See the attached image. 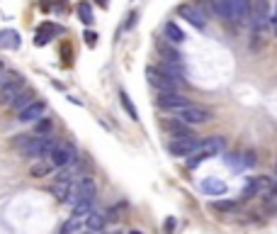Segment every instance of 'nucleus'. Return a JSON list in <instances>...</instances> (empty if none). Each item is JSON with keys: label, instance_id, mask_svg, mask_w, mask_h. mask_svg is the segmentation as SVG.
<instances>
[{"label": "nucleus", "instance_id": "obj_40", "mask_svg": "<svg viewBox=\"0 0 277 234\" xmlns=\"http://www.w3.org/2000/svg\"><path fill=\"white\" fill-rule=\"evenodd\" d=\"M129 234H141V232H139V229H132V232H129Z\"/></svg>", "mask_w": 277, "mask_h": 234}, {"label": "nucleus", "instance_id": "obj_16", "mask_svg": "<svg viewBox=\"0 0 277 234\" xmlns=\"http://www.w3.org/2000/svg\"><path fill=\"white\" fill-rule=\"evenodd\" d=\"M163 39H168L170 44H182L185 39H188V34L182 32V27H177L173 20H168L163 24Z\"/></svg>", "mask_w": 277, "mask_h": 234}, {"label": "nucleus", "instance_id": "obj_10", "mask_svg": "<svg viewBox=\"0 0 277 234\" xmlns=\"http://www.w3.org/2000/svg\"><path fill=\"white\" fill-rule=\"evenodd\" d=\"M177 15L182 17V20H188L192 27H197V30H204L207 27V17H204V12L202 8L197 5H192V3H185V5H177Z\"/></svg>", "mask_w": 277, "mask_h": 234}, {"label": "nucleus", "instance_id": "obj_13", "mask_svg": "<svg viewBox=\"0 0 277 234\" xmlns=\"http://www.w3.org/2000/svg\"><path fill=\"white\" fill-rule=\"evenodd\" d=\"M197 146H200V139H197V137H192V139H170V142H168V151L173 156H185V159H188Z\"/></svg>", "mask_w": 277, "mask_h": 234}, {"label": "nucleus", "instance_id": "obj_17", "mask_svg": "<svg viewBox=\"0 0 277 234\" xmlns=\"http://www.w3.org/2000/svg\"><path fill=\"white\" fill-rule=\"evenodd\" d=\"M200 188H202V193H207V195H226V193H229L226 183H224L222 178H214V176L202 180Z\"/></svg>", "mask_w": 277, "mask_h": 234}, {"label": "nucleus", "instance_id": "obj_5", "mask_svg": "<svg viewBox=\"0 0 277 234\" xmlns=\"http://www.w3.org/2000/svg\"><path fill=\"white\" fill-rule=\"evenodd\" d=\"M158 105H161L163 110L177 112V110H182V108H190L192 100H190L188 95L177 93V90H163V93H158Z\"/></svg>", "mask_w": 277, "mask_h": 234}, {"label": "nucleus", "instance_id": "obj_20", "mask_svg": "<svg viewBox=\"0 0 277 234\" xmlns=\"http://www.w3.org/2000/svg\"><path fill=\"white\" fill-rule=\"evenodd\" d=\"M204 3H207V8H209L217 17L229 20V5H231V0H204Z\"/></svg>", "mask_w": 277, "mask_h": 234}, {"label": "nucleus", "instance_id": "obj_7", "mask_svg": "<svg viewBox=\"0 0 277 234\" xmlns=\"http://www.w3.org/2000/svg\"><path fill=\"white\" fill-rule=\"evenodd\" d=\"M177 120H182L185 124H202V122H209L211 120V110L207 108H200V105H190V108H182V110L175 112Z\"/></svg>", "mask_w": 277, "mask_h": 234}, {"label": "nucleus", "instance_id": "obj_24", "mask_svg": "<svg viewBox=\"0 0 277 234\" xmlns=\"http://www.w3.org/2000/svg\"><path fill=\"white\" fill-rule=\"evenodd\" d=\"M76 12H78V17H80V22H83V24H93V22H95V17H93V8H90L88 0H80V3H78V8H76Z\"/></svg>", "mask_w": 277, "mask_h": 234}, {"label": "nucleus", "instance_id": "obj_35", "mask_svg": "<svg viewBox=\"0 0 277 234\" xmlns=\"http://www.w3.org/2000/svg\"><path fill=\"white\" fill-rule=\"evenodd\" d=\"M61 56H64V64H71V44H64L61 46Z\"/></svg>", "mask_w": 277, "mask_h": 234}, {"label": "nucleus", "instance_id": "obj_11", "mask_svg": "<svg viewBox=\"0 0 277 234\" xmlns=\"http://www.w3.org/2000/svg\"><path fill=\"white\" fill-rule=\"evenodd\" d=\"M146 78H148V83L153 86L158 93H163V90H175L177 88V83L175 81H170V78L161 71V68H156V66H146Z\"/></svg>", "mask_w": 277, "mask_h": 234}, {"label": "nucleus", "instance_id": "obj_14", "mask_svg": "<svg viewBox=\"0 0 277 234\" xmlns=\"http://www.w3.org/2000/svg\"><path fill=\"white\" fill-rule=\"evenodd\" d=\"M44 110H46L44 100H32L24 110L17 112V120H20V122H34V120H39V117L44 115Z\"/></svg>", "mask_w": 277, "mask_h": 234}, {"label": "nucleus", "instance_id": "obj_12", "mask_svg": "<svg viewBox=\"0 0 277 234\" xmlns=\"http://www.w3.org/2000/svg\"><path fill=\"white\" fill-rule=\"evenodd\" d=\"M64 32V27H58L56 22H42L39 27H37V32H34V46H44L49 44L51 39H56V34Z\"/></svg>", "mask_w": 277, "mask_h": 234}, {"label": "nucleus", "instance_id": "obj_34", "mask_svg": "<svg viewBox=\"0 0 277 234\" xmlns=\"http://www.w3.org/2000/svg\"><path fill=\"white\" fill-rule=\"evenodd\" d=\"M83 39H85V44H88V46H95V44H98V34L90 32V30L83 34Z\"/></svg>", "mask_w": 277, "mask_h": 234}, {"label": "nucleus", "instance_id": "obj_42", "mask_svg": "<svg viewBox=\"0 0 277 234\" xmlns=\"http://www.w3.org/2000/svg\"><path fill=\"white\" fill-rule=\"evenodd\" d=\"M275 176H277V161H275Z\"/></svg>", "mask_w": 277, "mask_h": 234}, {"label": "nucleus", "instance_id": "obj_2", "mask_svg": "<svg viewBox=\"0 0 277 234\" xmlns=\"http://www.w3.org/2000/svg\"><path fill=\"white\" fill-rule=\"evenodd\" d=\"M54 144H56V139L51 134H34L32 139H29V144L22 149V154L27 159H42V156H49Z\"/></svg>", "mask_w": 277, "mask_h": 234}, {"label": "nucleus", "instance_id": "obj_1", "mask_svg": "<svg viewBox=\"0 0 277 234\" xmlns=\"http://www.w3.org/2000/svg\"><path fill=\"white\" fill-rule=\"evenodd\" d=\"M224 149H226L224 137H209V139L200 142V146H197V149L188 156V166L190 168H197L200 164L209 161V159H214V156H222Z\"/></svg>", "mask_w": 277, "mask_h": 234}, {"label": "nucleus", "instance_id": "obj_3", "mask_svg": "<svg viewBox=\"0 0 277 234\" xmlns=\"http://www.w3.org/2000/svg\"><path fill=\"white\" fill-rule=\"evenodd\" d=\"M49 164L54 168H66L71 164H76V146L68 144V142L54 144V149L49 151Z\"/></svg>", "mask_w": 277, "mask_h": 234}, {"label": "nucleus", "instance_id": "obj_41", "mask_svg": "<svg viewBox=\"0 0 277 234\" xmlns=\"http://www.w3.org/2000/svg\"><path fill=\"white\" fill-rule=\"evenodd\" d=\"M105 234H122V232H105Z\"/></svg>", "mask_w": 277, "mask_h": 234}, {"label": "nucleus", "instance_id": "obj_38", "mask_svg": "<svg viewBox=\"0 0 277 234\" xmlns=\"http://www.w3.org/2000/svg\"><path fill=\"white\" fill-rule=\"evenodd\" d=\"M270 24H272V27H275V32H277V5H275V12H272V15H270Z\"/></svg>", "mask_w": 277, "mask_h": 234}, {"label": "nucleus", "instance_id": "obj_32", "mask_svg": "<svg viewBox=\"0 0 277 234\" xmlns=\"http://www.w3.org/2000/svg\"><path fill=\"white\" fill-rule=\"evenodd\" d=\"M258 195V183H255V176L253 178H248L245 180V186H243V193H241V198L243 200H251V198H255Z\"/></svg>", "mask_w": 277, "mask_h": 234}, {"label": "nucleus", "instance_id": "obj_9", "mask_svg": "<svg viewBox=\"0 0 277 234\" xmlns=\"http://www.w3.org/2000/svg\"><path fill=\"white\" fill-rule=\"evenodd\" d=\"M251 8H253V3L251 0H231V5H229V20L233 24H251Z\"/></svg>", "mask_w": 277, "mask_h": 234}, {"label": "nucleus", "instance_id": "obj_37", "mask_svg": "<svg viewBox=\"0 0 277 234\" xmlns=\"http://www.w3.org/2000/svg\"><path fill=\"white\" fill-rule=\"evenodd\" d=\"M54 10H58V12L66 10V0H56V3H54Z\"/></svg>", "mask_w": 277, "mask_h": 234}, {"label": "nucleus", "instance_id": "obj_43", "mask_svg": "<svg viewBox=\"0 0 277 234\" xmlns=\"http://www.w3.org/2000/svg\"><path fill=\"white\" fill-rule=\"evenodd\" d=\"M0 71H3V64H0Z\"/></svg>", "mask_w": 277, "mask_h": 234}, {"label": "nucleus", "instance_id": "obj_18", "mask_svg": "<svg viewBox=\"0 0 277 234\" xmlns=\"http://www.w3.org/2000/svg\"><path fill=\"white\" fill-rule=\"evenodd\" d=\"M22 37L17 30H0V49H20Z\"/></svg>", "mask_w": 277, "mask_h": 234}, {"label": "nucleus", "instance_id": "obj_26", "mask_svg": "<svg viewBox=\"0 0 277 234\" xmlns=\"http://www.w3.org/2000/svg\"><path fill=\"white\" fill-rule=\"evenodd\" d=\"M29 102H32V93H27V90H20V93H17V95H15V98H12L10 102H8V105H10L12 110H24V108H27V105H29Z\"/></svg>", "mask_w": 277, "mask_h": 234}, {"label": "nucleus", "instance_id": "obj_8", "mask_svg": "<svg viewBox=\"0 0 277 234\" xmlns=\"http://www.w3.org/2000/svg\"><path fill=\"white\" fill-rule=\"evenodd\" d=\"M161 129L168 132V137H173V139H192V137H197V134L190 129V124H185L182 120H177V117L161 120Z\"/></svg>", "mask_w": 277, "mask_h": 234}, {"label": "nucleus", "instance_id": "obj_6", "mask_svg": "<svg viewBox=\"0 0 277 234\" xmlns=\"http://www.w3.org/2000/svg\"><path fill=\"white\" fill-rule=\"evenodd\" d=\"M24 88V78L20 73H10V76H5L0 81V102L3 105H8V102Z\"/></svg>", "mask_w": 277, "mask_h": 234}, {"label": "nucleus", "instance_id": "obj_27", "mask_svg": "<svg viewBox=\"0 0 277 234\" xmlns=\"http://www.w3.org/2000/svg\"><path fill=\"white\" fill-rule=\"evenodd\" d=\"M119 102H122V108L127 110V115H129L132 120H139V110H136V105L132 102V98H129L127 90H119Z\"/></svg>", "mask_w": 277, "mask_h": 234}, {"label": "nucleus", "instance_id": "obj_15", "mask_svg": "<svg viewBox=\"0 0 277 234\" xmlns=\"http://www.w3.org/2000/svg\"><path fill=\"white\" fill-rule=\"evenodd\" d=\"M224 161H226L231 168H236V171H243V168L255 164V154L253 151H245V154H226L224 156Z\"/></svg>", "mask_w": 277, "mask_h": 234}, {"label": "nucleus", "instance_id": "obj_28", "mask_svg": "<svg viewBox=\"0 0 277 234\" xmlns=\"http://www.w3.org/2000/svg\"><path fill=\"white\" fill-rule=\"evenodd\" d=\"M93 202H95V200H88V198H85V200H80V202H76V205H73V217L85 220L90 212H93Z\"/></svg>", "mask_w": 277, "mask_h": 234}, {"label": "nucleus", "instance_id": "obj_4", "mask_svg": "<svg viewBox=\"0 0 277 234\" xmlns=\"http://www.w3.org/2000/svg\"><path fill=\"white\" fill-rule=\"evenodd\" d=\"M251 27L255 34H263L270 27V5L267 0H255L251 8Z\"/></svg>", "mask_w": 277, "mask_h": 234}, {"label": "nucleus", "instance_id": "obj_23", "mask_svg": "<svg viewBox=\"0 0 277 234\" xmlns=\"http://www.w3.org/2000/svg\"><path fill=\"white\" fill-rule=\"evenodd\" d=\"M51 164L49 161H42V159H37V164H32V168H29V176L32 178H44V176H49L51 173Z\"/></svg>", "mask_w": 277, "mask_h": 234}, {"label": "nucleus", "instance_id": "obj_25", "mask_svg": "<svg viewBox=\"0 0 277 234\" xmlns=\"http://www.w3.org/2000/svg\"><path fill=\"white\" fill-rule=\"evenodd\" d=\"M263 207H265L267 212L277 215V183H272V188L263 195Z\"/></svg>", "mask_w": 277, "mask_h": 234}, {"label": "nucleus", "instance_id": "obj_31", "mask_svg": "<svg viewBox=\"0 0 277 234\" xmlns=\"http://www.w3.org/2000/svg\"><path fill=\"white\" fill-rule=\"evenodd\" d=\"M80 224H83V220H78V217H71L68 222L61 224V229H58V234H76L78 229H80Z\"/></svg>", "mask_w": 277, "mask_h": 234}, {"label": "nucleus", "instance_id": "obj_29", "mask_svg": "<svg viewBox=\"0 0 277 234\" xmlns=\"http://www.w3.org/2000/svg\"><path fill=\"white\" fill-rule=\"evenodd\" d=\"M71 183H73V180H56L54 186H51V193H54L58 200H66L68 190H71Z\"/></svg>", "mask_w": 277, "mask_h": 234}, {"label": "nucleus", "instance_id": "obj_39", "mask_svg": "<svg viewBox=\"0 0 277 234\" xmlns=\"http://www.w3.org/2000/svg\"><path fill=\"white\" fill-rule=\"evenodd\" d=\"M95 3H98L100 8H107V5H110V0H95Z\"/></svg>", "mask_w": 277, "mask_h": 234}, {"label": "nucleus", "instance_id": "obj_33", "mask_svg": "<svg viewBox=\"0 0 277 234\" xmlns=\"http://www.w3.org/2000/svg\"><path fill=\"white\" fill-rule=\"evenodd\" d=\"M51 120H39L37 122V127H34V134H51Z\"/></svg>", "mask_w": 277, "mask_h": 234}, {"label": "nucleus", "instance_id": "obj_30", "mask_svg": "<svg viewBox=\"0 0 277 234\" xmlns=\"http://www.w3.org/2000/svg\"><path fill=\"white\" fill-rule=\"evenodd\" d=\"M211 210H217V212H236V210H238V200H214V202H211Z\"/></svg>", "mask_w": 277, "mask_h": 234}, {"label": "nucleus", "instance_id": "obj_36", "mask_svg": "<svg viewBox=\"0 0 277 234\" xmlns=\"http://www.w3.org/2000/svg\"><path fill=\"white\" fill-rule=\"evenodd\" d=\"M136 20H139V12L134 10L132 15H129V22H127V30H129V27H134V24H136Z\"/></svg>", "mask_w": 277, "mask_h": 234}, {"label": "nucleus", "instance_id": "obj_21", "mask_svg": "<svg viewBox=\"0 0 277 234\" xmlns=\"http://www.w3.org/2000/svg\"><path fill=\"white\" fill-rule=\"evenodd\" d=\"M105 222H107V217H105L102 212H95V210L85 217V227H88L90 232H102V229H105Z\"/></svg>", "mask_w": 277, "mask_h": 234}, {"label": "nucleus", "instance_id": "obj_19", "mask_svg": "<svg viewBox=\"0 0 277 234\" xmlns=\"http://www.w3.org/2000/svg\"><path fill=\"white\" fill-rule=\"evenodd\" d=\"M158 51L166 56L168 64H182V56H180V51H177V49L170 44L168 39H161V42H158Z\"/></svg>", "mask_w": 277, "mask_h": 234}, {"label": "nucleus", "instance_id": "obj_22", "mask_svg": "<svg viewBox=\"0 0 277 234\" xmlns=\"http://www.w3.org/2000/svg\"><path fill=\"white\" fill-rule=\"evenodd\" d=\"M161 71L166 73L170 81H175V83H185V71L180 68V64H161Z\"/></svg>", "mask_w": 277, "mask_h": 234}]
</instances>
